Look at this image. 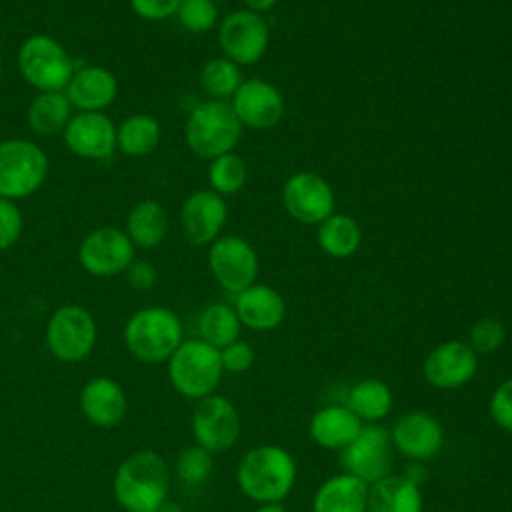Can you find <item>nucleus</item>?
Masks as SVG:
<instances>
[{
    "label": "nucleus",
    "instance_id": "ea45409f",
    "mask_svg": "<svg viewBox=\"0 0 512 512\" xmlns=\"http://www.w3.org/2000/svg\"><path fill=\"white\" fill-rule=\"evenodd\" d=\"M132 12L148 22H160L176 16L180 0H128Z\"/></svg>",
    "mask_w": 512,
    "mask_h": 512
},
{
    "label": "nucleus",
    "instance_id": "37998d69",
    "mask_svg": "<svg viewBox=\"0 0 512 512\" xmlns=\"http://www.w3.org/2000/svg\"><path fill=\"white\" fill-rule=\"evenodd\" d=\"M278 0H244L246 8L252 10V12H258V14H264L268 10H272L276 6Z\"/></svg>",
    "mask_w": 512,
    "mask_h": 512
},
{
    "label": "nucleus",
    "instance_id": "4c0bfd02",
    "mask_svg": "<svg viewBox=\"0 0 512 512\" xmlns=\"http://www.w3.org/2000/svg\"><path fill=\"white\" fill-rule=\"evenodd\" d=\"M488 414L500 430L512 434V376L502 380L492 390L488 400Z\"/></svg>",
    "mask_w": 512,
    "mask_h": 512
},
{
    "label": "nucleus",
    "instance_id": "0eeeda50",
    "mask_svg": "<svg viewBox=\"0 0 512 512\" xmlns=\"http://www.w3.org/2000/svg\"><path fill=\"white\" fill-rule=\"evenodd\" d=\"M18 70L36 92H60L76 64L66 48L48 34H32L18 48Z\"/></svg>",
    "mask_w": 512,
    "mask_h": 512
},
{
    "label": "nucleus",
    "instance_id": "f03ea898",
    "mask_svg": "<svg viewBox=\"0 0 512 512\" xmlns=\"http://www.w3.org/2000/svg\"><path fill=\"white\" fill-rule=\"evenodd\" d=\"M112 492L126 512H154L170 492V470L154 450H136L116 468Z\"/></svg>",
    "mask_w": 512,
    "mask_h": 512
},
{
    "label": "nucleus",
    "instance_id": "c756f323",
    "mask_svg": "<svg viewBox=\"0 0 512 512\" xmlns=\"http://www.w3.org/2000/svg\"><path fill=\"white\" fill-rule=\"evenodd\" d=\"M318 246L332 258H348L362 244V228L348 214H332L318 224Z\"/></svg>",
    "mask_w": 512,
    "mask_h": 512
},
{
    "label": "nucleus",
    "instance_id": "5701e85b",
    "mask_svg": "<svg viewBox=\"0 0 512 512\" xmlns=\"http://www.w3.org/2000/svg\"><path fill=\"white\" fill-rule=\"evenodd\" d=\"M362 426L346 404H326L310 416L308 434L316 446L340 452L356 438Z\"/></svg>",
    "mask_w": 512,
    "mask_h": 512
},
{
    "label": "nucleus",
    "instance_id": "b1692460",
    "mask_svg": "<svg viewBox=\"0 0 512 512\" xmlns=\"http://www.w3.org/2000/svg\"><path fill=\"white\" fill-rule=\"evenodd\" d=\"M368 484L338 472L328 476L312 496V512H366Z\"/></svg>",
    "mask_w": 512,
    "mask_h": 512
},
{
    "label": "nucleus",
    "instance_id": "1a4fd4ad",
    "mask_svg": "<svg viewBox=\"0 0 512 512\" xmlns=\"http://www.w3.org/2000/svg\"><path fill=\"white\" fill-rule=\"evenodd\" d=\"M190 428L194 444L202 446L210 454H222L240 440L242 418L230 398L214 392L196 400Z\"/></svg>",
    "mask_w": 512,
    "mask_h": 512
},
{
    "label": "nucleus",
    "instance_id": "393cba45",
    "mask_svg": "<svg viewBox=\"0 0 512 512\" xmlns=\"http://www.w3.org/2000/svg\"><path fill=\"white\" fill-rule=\"evenodd\" d=\"M366 512H424L422 486L392 472L368 486Z\"/></svg>",
    "mask_w": 512,
    "mask_h": 512
},
{
    "label": "nucleus",
    "instance_id": "9b49d317",
    "mask_svg": "<svg viewBox=\"0 0 512 512\" xmlns=\"http://www.w3.org/2000/svg\"><path fill=\"white\" fill-rule=\"evenodd\" d=\"M134 244L128 234L116 226H100L90 230L78 246V264L96 278L124 274L134 258Z\"/></svg>",
    "mask_w": 512,
    "mask_h": 512
},
{
    "label": "nucleus",
    "instance_id": "c9c22d12",
    "mask_svg": "<svg viewBox=\"0 0 512 512\" xmlns=\"http://www.w3.org/2000/svg\"><path fill=\"white\" fill-rule=\"evenodd\" d=\"M506 340L504 324L496 318H480L468 332V344L478 356H488L500 350Z\"/></svg>",
    "mask_w": 512,
    "mask_h": 512
},
{
    "label": "nucleus",
    "instance_id": "4468645a",
    "mask_svg": "<svg viewBox=\"0 0 512 512\" xmlns=\"http://www.w3.org/2000/svg\"><path fill=\"white\" fill-rule=\"evenodd\" d=\"M388 432L394 450L406 460L428 462L444 446V426L428 410L416 408L400 414Z\"/></svg>",
    "mask_w": 512,
    "mask_h": 512
},
{
    "label": "nucleus",
    "instance_id": "f8f14e48",
    "mask_svg": "<svg viewBox=\"0 0 512 512\" xmlns=\"http://www.w3.org/2000/svg\"><path fill=\"white\" fill-rule=\"evenodd\" d=\"M270 28L262 14L248 8L230 12L218 24V44L224 58L238 66H250L262 60L268 50Z\"/></svg>",
    "mask_w": 512,
    "mask_h": 512
},
{
    "label": "nucleus",
    "instance_id": "473e14b6",
    "mask_svg": "<svg viewBox=\"0 0 512 512\" xmlns=\"http://www.w3.org/2000/svg\"><path fill=\"white\" fill-rule=\"evenodd\" d=\"M248 180V166L242 156L228 152L214 160H210L208 166V184L210 190H214L220 196L236 194L244 188Z\"/></svg>",
    "mask_w": 512,
    "mask_h": 512
},
{
    "label": "nucleus",
    "instance_id": "7ed1b4c3",
    "mask_svg": "<svg viewBox=\"0 0 512 512\" xmlns=\"http://www.w3.org/2000/svg\"><path fill=\"white\" fill-rule=\"evenodd\" d=\"M128 352L148 364L166 362L184 340L178 314L166 306H146L136 310L124 326Z\"/></svg>",
    "mask_w": 512,
    "mask_h": 512
},
{
    "label": "nucleus",
    "instance_id": "f704fd0d",
    "mask_svg": "<svg viewBox=\"0 0 512 512\" xmlns=\"http://www.w3.org/2000/svg\"><path fill=\"white\" fill-rule=\"evenodd\" d=\"M176 18L186 32L204 34L218 24V6L214 0H180Z\"/></svg>",
    "mask_w": 512,
    "mask_h": 512
},
{
    "label": "nucleus",
    "instance_id": "aec40b11",
    "mask_svg": "<svg viewBox=\"0 0 512 512\" xmlns=\"http://www.w3.org/2000/svg\"><path fill=\"white\" fill-rule=\"evenodd\" d=\"M64 94L78 112H104L118 96V80L114 72L104 66H76Z\"/></svg>",
    "mask_w": 512,
    "mask_h": 512
},
{
    "label": "nucleus",
    "instance_id": "c03bdc74",
    "mask_svg": "<svg viewBox=\"0 0 512 512\" xmlns=\"http://www.w3.org/2000/svg\"><path fill=\"white\" fill-rule=\"evenodd\" d=\"M254 512H288L282 502H268V504H256Z\"/></svg>",
    "mask_w": 512,
    "mask_h": 512
},
{
    "label": "nucleus",
    "instance_id": "f3484780",
    "mask_svg": "<svg viewBox=\"0 0 512 512\" xmlns=\"http://www.w3.org/2000/svg\"><path fill=\"white\" fill-rule=\"evenodd\" d=\"M66 148L84 160H104L116 150V124L106 112H76L62 132Z\"/></svg>",
    "mask_w": 512,
    "mask_h": 512
},
{
    "label": "nucleus",
    "instance_id": "e433bc0d",
    "mask_svg": "<svg viewBox=\"0 0 512 512\" xmlns=\"http://www.w3.org/2000/svg\"><path fill=\"white\" fill-rule=\"evenodd\" d=\"M24 230L22 210L14 200L0 196V252L16 246Z\"/></svg>",
    "mask_w": 512,
    "mask_h": 512
},
{
    "label": "nucleus",
    "instance_id": "f257e3e1",
    "mask_svg": "<svg viewBox=\"0 0 512 512\" xmlns=\"http://www.w3.org/2000/svg\"><path fill=\"white\" fill-rule=\"evenodd\" d=\"M298 480V462L280 444H258L236 464L238 490L256 504L284 502Z\"/></svg>",
    "mask_w": 512,
    "mask_h": 512
},
{
    "label": "nucleus",
    "instance_id": "2eb2a0df",
    "mask_svg": "<svg viewBox=\"0 0 512 512\" xmlns=\"http://www.w3.org/2000/svg\"><path fill=\"white\" fill-rule=\"evenodd\" d=\"M478 358L480 356L464 340L440 342L424 358V380L442 392L464 388L478 372Z\"/></svg>",
    "mask_w": 512,
    "mask_h": 512
},
{
    "label": "nucleus",
    "instance_id": "412c9836",
    "mask_svg": "<svg viewBox=\"0 0 512 512\" xmlns=\"http://www.w3.org/2000/svg\"><path fill=\"white\" fill-rule=\"evenodd\" d=\"M78 404L86 420L100 428H114L128 414L124 388L108 376L90 378L80 390Z\"/></svg>",
    "mask_w": 512,
    "mask_h": 512
},
{
    "label": "nucleus",
    "instance_id": "a211bd4d",
    "mask_svg": "<svg viewBox=\"0 0 512 512\" xmlns=\"http://www.w3.org/2000/svg\"><path fill=\"white\" fill-rule=\"evenodd\" d=\"M228 218L224 196L214 190L192 192L180 210V228L194 246H210L222 232Z\"/></svg>",
    "mask_w": 512,
    "mask_h": 512
},
{
    "label": "nucleus",
    "instance_id": "49530a36",
    "mask_svg": "<svg viewBox=\"0 0 512 512\" xmlns=\"http://www.w3.org/2000/svg\"><path fill=\"white\" fill-rule=\"evenodd\" d=\"M2 72H4V62H2V54H0V80H2Z\"/></svg>",
    "mask_w": 512,
    "mask_h": 512
},
{
    "label": "nucleus",
    "instance_id": "72a5a7b5",
    "mask_svg": "<svg viewBox=\"0 0 512 512\" xmlns=\"http://www.w3.org/2000/svg\"><path fill=\"white\" fill-rule=\"evenodd\" d=\"M214 470V454L198 444L186 446L176 458V476L186 486H202Z\"/></svg>",
    "mask_w": 512,
    "mask_h": 512
},
{
    "label": "nucleus",
    "instance_id": "a19ab883",
    "mask_svg": "<svg viewBox=\"0 0 512 512\" xmlns=\"http://www.w3.org/2000/svg\"><path fill=\"white\" fill-rule=\"evenodd\" d=\"M124 274H126L128 284L140 292L154 288L158 282V272H156L154 264L148 260H134Z\"/></svg>",
    "mask_w": 512,
    "mask_h": 512
},
{
    "label": "nucleus",
    "instance_id": "a18cd8bd",
    "mask_svg": "<svg viewBox=\"0 0 512 512\" xmlns=\"http://www.w3.org/2000/svg\"><path fill=\"white\" fill-rule=\"evenodd\" d=\"M154 512H182V508L178 506V504H174V502H164L158 510H154Z\"/></svg>",
    "mask_w": 512,
    "mask_h": 512
},
{
    "label": "nucleus",
    "instance_id": "c85d7f7f",
    "mask_svg": "<svg viewBox=\"0 0 512 512\" xmlns=\"http://www.w3.org/2000/svg\"><path fill=\"white\" fill-rule=\"evenodd\" d=\"M162 138V126L152 114L136 112L116 126V150L130 158L152 154Z\"/></svg>",
    "mask_w": 512,
    "mask_h": 512
},
{
    "label": "nucleus",
    "instance_id": "cd10ccee",
    "mask_svg": "<svg viewBox=\"0 0 512 512\" xmlns=\"http://www.w3.org/2000/svg\"><path fill=\"white\" fill-rule=\"evenodd\" d=\"M72 118V104L64 90L60 92H36L26 108V124L38 136L62 134Z\"/></svg>",
    "mask_w": 512,
    "mask_h": 512
},
{
    "label": "nucleus",
    "instance_id": "9d476101",
    "mask_svg": "<svg viewBox=\"0 0 512 512\" xmlns=\"http://www.w3.org/2000/svg\"><path fill=\"white\" fill-rule=\"evenodd\" d=\"M342 472H348L368 486L392 474L394 446L382 424H364L356 438L340 450Z\"/></svg>",
    "mask_w": 512,
    "mask_h": 512
},
{
    "label": "nucleus",
    "instance_id": "39448f33",
    "mask_svg": "<svg viewBox=\"0 0 512 512\" xmlns=\"http://www.w3.org/2000/svg\"><path fill=\"white\" fill-rule=\"evenodd\" d=\"M166 362L172 388L190 400L214 394L224 376L220 350L200 338L182 340Z\"/></svg>",
    "mask_w": 512,
    "mask_h": 512
},
{
    "label": "nucleus",
    "instance_id": "6ab92c4d",
    "mask_svg": "<svg viewBox=\"0 0 512 512\" xmlns=\"http://www.w3.org/2000/svg\"><path fill=\"white\" fill-rule=\"evenodd\" d=\"M242 126L266 130L276 126L284 116V98L280 90L260 78L242 80L230 102Z\"/></svg>",
    "mask_w": 512,
    "mask_h": 512
},
{
    "label": "nucleus",
    "instance_id": "20e7f679",
    "mask_svg": "<svg viewBox=\"0 0 512 512\" xmlns=\"http://www.w3.org/2000/svg\"><path fill=\"white\" fill-rule=\"evenodd\" d=\"M240 136L242 124L226 100H208L194 106L184 124L188 150L206 160L232 152Z\"/></svg>",
    "mask_w": 512,
    "mask_h": 512
},
{
    "label": "nucleus",
    "instance_id": "423d86ee",
    "mask_svg": "<svg viewBox=\"0 0 512 512\" xmlns=\"http://www.w3.org/2000/svg\"><path fill=\"white\" fill-rule=\"evenodd\" d=\"M50 172L44 148L28 138H6L0 142V196L22 200L42 188Z\"/></svg>",
    "mask_w": 512,
    "mask_h": 512
},
{
    "label": "nucleus",
    "instance_id": "dca6fc26",
    "mask_svg": "<svg viewBox=\"0 0 512 512\" xmlns=\"http://www.w3.org/2000/svg\"><path fill=\"white\" fill-rule=\"evenodd\" d=\"M286 212L302 224H320L334 214V190L314 172H296L282 186Z\"/></svg>",
    "mask_w": 512,
    "mask_h": 512
},
{
    "label": "nucleus",
    "instance_id": "bb28decb",
    "mask_svg": "<svg viewBox=\"0 0 512 512\" xmlns=\"http://www.w3.org/2000/svg\"><path fill=\"white\" fill-rule=\"evenodd\" d=\"M346 406L362 424H382L394 408V392L380 378H362L350 386Z\"/></svg>",
    "mask_w": 512,
    "mask_h": 512
},
{
    "label": "nucleus",
    "instance_id": "4be33fe9",
    "mask_svg": "<svg viewBox=\"0 0 512 512\" xmlns=\"http://www.w3.org/2000/svg\"><path fill=\"white\" fill-rule=\"evenodd\" d=\"M234 310L242 326L254 332L278 328L286 318V302L282 294L268 284H252L234 296Z\"/></svg>",
    "mask_w": 512,
    "mask_h": 512
},
{
    "label": "nucleus",
    "instance_id": "2f4dec72",
    "mask_svg": "<svg viewBox=\"0 0 512 512\" xmlns=\"http://www.w3.org/2000/svg\"><path fill=\"white\" fill-rule=\"evenodd\" d=\"M200 84L212 96V100L230 98L242 84L240 66L224 56L210 58L200 68Z\"/></svg>",
    "mask_w": 512,
    "mask_h": 512
},
{
    "label": "nucleus",
    "instance_id": "ddd939ff",
    "mask_svg": "<svg viewBox=\"0 0 512 512\" xmlns=\"http://www.w3.org/2000/svg\"><path fill=\"white\" fill-rule=\"evenodd\" d=\"M208 268L214 280L236 296L256 282L258 256L242 236H218L208 248Z\"/></svg>",
    "mask_w": 512,
    "mask_h": 512
},
{
    "label": "nucleus",
    "instance_id": "58836bf2",
    "mask_svg": "<svg viewBox=\"0 0 512 512\" xmlns=\"http://www.w3.org/2000/svg\"><path fill=\"white\" fill-rule=\"evenodd\" d=\"M254 348L244 342V340H234L232 344L220 348V360H222V368L224 372H230V374H244L252 368L254 364Z\"/></svg>",
    "mask_w": 512,
    "mask_h": 512
},
{
    "label": "nucleus",
    "instance_id": "79ce46f5",
    "mask_svg": "<svg viewBox=\"0 0 512 512\" xmlns=\"http://www.w3.org/2000/svg\"><path fill=\"white\" fill-rule=\"evenodd\" d=\"M402 476H406L408 480L416 482V484H424L428 478V470H426V462H418V460H408L404 470L400 472Z\"/></svg>",
    "mask_w": 512,
    "mask_h": 512
},
{
    "label": "nucleus",
    "instance_id": "a878e982",
    "mask_svg": "<svg viewBox=\"0 0 512 512\" xmlns=\"http://www.w3.org/2000/svg\"><path fill=\"white\" fill-rule=\"evenodd\" d=\"M170 228L166 208L156 200H140L136 202L124 224V232L128 234L134 248H156L164 242Z\"/></svg>",
    "mask_w": 512,
    "mask_h": 512
},
{
    "label": "nucleus",
    "instance_id": "7c9ffc66",
    "mask_svg": "<svg viewBox=\"0 0 512 512\" xmlns=\"http://www.w3.org/2000/svg\"><path fill=\"white\" fill-rule=\"evenodd\" d=\"M242 324L234 306L224 302L208 304L198 316V334L200 340L208 342L214 348H224L240 338Z\"/></svg>",
    "mask_w": 512,
    "mask_h": 512
},
{
    "label": "nucleus",
    "instance_id": "6e6552de",
    "mask_svg": "<svg viewBox=\"0 0 512 512\" xmlns=\"http://www.w3.org/2000/svg\"><path fill=\"white\" fill-rule=\"evenodd\" d=\"M98 326L92 312L80 304L56 308L46 324V348L60 362H80L92 354Z\"/></svg>",
    "mask_w": 512,
    "mask_h": 512
}]
</instances>
